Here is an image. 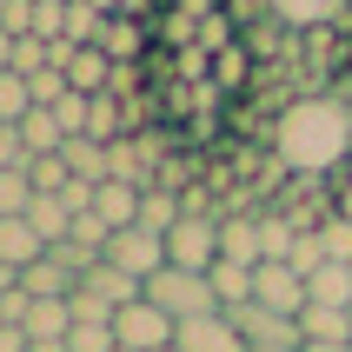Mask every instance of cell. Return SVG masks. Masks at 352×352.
Returning a JSON list of instances; mask_svg holds the SVG:
<instances>
[{"mask_svg":"<svg viewBox=\"0 0 352 352\" xmlns=\"http://www.w3.org/2000/svg\"><path fill=\"white\" fill-rule=\"evenodd\" d=\"M346 153V113H333L326 100H306L279 120V160L293 173H326Z\"/></svg>","mask_w":352,"mask_h":352,"instance_id":"cell-1","label":"cell"},{"mask_svg":"<svg viewBox=\"0 0 352 352\" xmlns=\"http://www.w3.org/2000/svg\"><path fill=\"white\" fill-rule=\"evenodd\" d=\"M146 299H153L160 313L173 319H206V313H219V293H213V279L206 273H186V266H160L153 279H146Z\"/></svg>","mask_w":352,"mask_h":352,"instance_id":"cell-2","label":"cell"},{"mask_svg":"<svg viewBox=\"0 0 352 352\" xmlns=\"http://www.w3.org/2000/svg\"><path fill=\"white\" fill-rule=\"evenodd\" d=\"M166 266L213 273V266H219V219L213 213H186L173 233H166Z\"/></svg>","mask_w":352,"mask_h":352,"instance_id":"cell-3","label":"cell"},{"mask_svg":"<svg viewBox=\"0 0 352 352\" xmlns=\"http://www.w3.org/2000/svg\"><path fill=\"white\" fill-rule=\"evenodd\" d=\"M226 319L239 326L246 352H253V346H306L299 319H293V313H273V306H259V299H246V306H226Z\"/></svg>","mask_w":352,"mask_h":352,"instance_id":"cell-4","label":"cell"},{"mask_svg":"<svg viewBox=\"0 0 352 352\" xmlns=\"http://www.w3.org/2000/svg\"><path fill=\"white\" fill-rule=\"evenodd\" d=\"M173 333H179V326L160 313L146 293H140L133 306H120V313H113V339H120V346H133V352H160V346H173Z\"/></svg>","mask_w":352,"mask_h":352,"instance_id":"cell-5","label":"cell"},{"mask_svg":"<svg viewBox=\"0 0 352 352\" xmlns=\"http://www.w3.org/2000/svg\"><path fill=\"white\" fill-rule=\"evenodd\" d=\"M100 259L126 266L133 279H153L160 266H166V233H146V226H120V233L107 239V253H100Z\"/></svg>","mask_w":352,"mask_h":352,"instance_id":"cell-6","label":"cell"},{"mask_svg":"<svg viewBox=\"0 0 352 352\" xmlns=\"http://www.w3.org/2000/svg\"><path fill=\"white\" fill-rule=\"evenodd\" d=\"M253 299L259 306H273V313H306V273L299 266H286V259H266V266H253Z\"/></svg>","mask_w":352,"mask_h":352,"instance_id":"cell-7","label":"cell"},{"mask_svg":"<svg viewBox=\"0 0 352 352\" xmlns=\"http://www.w3.org/2000/svg\"><path fill=\"white\" fill-rule=\"evenodd\" d=\"M173 346L179 352H246V339H239V326L226 313H206V319H179Z\"/></svg>","mask_w":352,"mask_h":352,"instance_id":"cell-8","label":"cell"},{"mask_svg":"<svg viewBox=\"0 0 352 352\" xmlns=\"http://www.w3.org/2000/svg\"><path fill=\"white\" fill-rule=\"evenodd\" d=\"M80 293H94V299H107V306H133L140 293H146V279H133L126 266H113V259H94L87 273H80Z\"/></svg>","mask_w":352,"mask_h":352,"instance_id":"cell-9","label":"cell"},{"mask_svg":"<svg viewBox=\"0 0 352 352\" xmlns=\"http://www.w3.org/2000/svg\"><path fill=\"white\" fill-rule=\"evenodd\" d=\"M94 47L113 60V67H140V54H146V20L140 14H107V27H100Z\"/></svg>","mask_w":352,"mask_h":352,"instance_id":"cell-10","label":"cell"},{"mask_svg":"<svg viewBox=\"0 0 352 352\" xmlns=\"http://www.w3.org/2000/svg\"><path fill=\"white\" fill-rule=\"evenodd\" d=\"M253 226H259V266H266V259H293L299 233H306V226H299L286 206H259V213H253Z\"/></svg>","mask_w":352,"mask_h":352,"instance_id":"cell-11","label":"cell"},{"mask_svg":"<svg viewBox=\"0 0 352 352\" xmlns=\"http://www.w3.org/2000/svg\"><path fill=\"white\" fill-rule=\"evenodd\" d=\"M140 193H146V186H133V179H100L94 186V213L107 219V226H140Z\"/></svg>","mask_w":352,"mask_h":352,"instance_id":"cell-12","label":"cell"},{"mask_svg":"<svg viewBox=\"0 0 352 352\" xmlns=\"http://www.w3.org/2000/svg\"><path fill=\"white\" fill-rule=\"evenodd\" d=\"M306 306H339V313H352V266H339V259L313 266V273H306Z\"/></svg>","mask_w":352,"mask_h":352,"instance_id":"cell-13","label":"cell"},{"mask_svg":"<svg viewBox=\"0 0 352 352\" xmlns=\"http://www.w3.org/2000/svg\"><path fill=\"white\" fill-rule=\"evenodd\" d=\"M40 253H47V239L34 233V219H27V213H7V219H0V259H7V266L27 273Z\"/></svg>","mask_w":352,"mask_h":352,"instance_id":"cell-14","label":"cell"},{"mask_svg":"<svg viewBox=\"0 0 352 352\" xmlns=\"http://www.w3.org/2000/svg\"><path fill=\"white\" fill-rule=\"evenodd\" d=\"M60 160H67V173L80 179V186H100V179H113V166H107V146L87 133H74L67 146H60Z\"/></svg>","mask_w":352,"mask_h":352,"instance_id":"cell-15","label":"cell"},{"mask_svg":"<svg viewBox=\"0 0 352 352\" xmlns=\"http://www.w3.org/2000/svg\"><path fill=\"white\" fill-rule=\"evenodd\" d=\"M299 333H306V346H352V313H339V306H306V313H299Z\"/></svg>","mask_w":352,"mask_h":352,"instance_id":"cell-16","label":"cell"},{"mask_svg":"<svg viewBox=\"0 0 352 352\" xmlns=\"http://www.w3.org/2000/svg\"><path fill=\"white\" fill-rule=\"evenodd\" d=\"M27 219H34V233L47 239V246H60V239L74 233V206L60 193H34V206H27Z\"/></svg>","mask_w":352,"mask_h":352,"instance_id":"cell-17","label":"cell"},{"mask_svg":"<svg viewBox=\"0 0 352 352\" xmlns=\"http://www.w3.org/2000/svg\"><path fill=\"white\" fill-rule=\"evenodd\" d=\"M20 140H27V153H60L67 146V126H60L54 107H34V113L20 120Z\"/></svg>","mask_w":352,"mask_h":352,"instance_id":"cell-18","label":"cell"},{"mask_svg":"<svg viewBox=\"0 0 352 352\" xmlns=\"http://www.w3.org/2000/svg\"><path fill=\"white\" fill-rule=\"evenodd\" d=\"M213 293H219V313H226V306H246V299H253V266H233V259H219L213 273Z\"/></svg>","mask_w":352,"mask_h":352,"instance_id":"cell-19","label":"cell"},{"mask_svg":"<svg viewBox=\"0 0 352 352\" xmlns=\"http://www.w3.org/2000/svg\"><path fill=\"white\" fill-rule=\"evenodd\" d=\"M34 113V87H27V74H0V126H20V120Z\"/></svg>","mask_w":352,"mask_h":352,"instance_id":"cell-20","label":"cell"},{"mask_svg":"<svg viewBox=\"0 0 352 352\" xmlns=\"http://www.w3.org/2000/svg\"><path fill=\"white\" fill-rule=\"evenodd\" d=\"M27 179H34V193H67V186H74V173H67L60 153H34L27 160Z\"/></svg>","mask_w":352,"mask_h":352,"instance_id":"cell-21","label":"cell"},{"mask_svg":"<svg viewBox=\"0 0 352 352\" xmlns=\"http://www.w3.org/2000/svg\"><path fill=\"white\" fill-rule=\"evenodd\" d=\"M113 319H74V333H67V352H113Z\"/></svg>","mask_w":352,"mask_h":352,"instance_id":"cell-22","label":"cell"},{"mask_svg":"<svg viewBox=\"0 0 352 352\" xmlns=\"http://www.w3.org/2000/svg\"><path fill=\"white\" fill-rule=\"evenodd\" d=\"M27 206H34V179H27V166H0V219L27 213Z\"/></svg>","mask_w":352,"mask_h":352,"instance_id":"cell-23","label":"cell"},{"mask_svg":"<svg viewBox=\"0 0 352 352\" xmlns=\"http://www.w3.org/2000/svg\"><path fill=\"white\" fill-rule=\"evenodd\" d=\"M319 239H326V259L352 266V219L346 213H326V219H319Z\"/></svg>","mask_w":352,"mask_h":352,"instance_id":"cell-24","label":"cell"},{"mask_svg":"<svg viewBox=\"0 0 352 352\" xmlns=\"http://www.w3.org/2000/svg\"><path fill=\"white\" fill-rule=\"evenodd\" d=\"M34 34L40 40H67V0H34Z\"/></svg>","mask_w":352,"mask_h":352,"instance_id":"cell-25","label":"cell"},{"mask_svg":"<svg viewBox=\"0 0 352 352\" xmlns=\"http://www.w3.org/2000/svg\"><path fill=\"white\" fill-rule=\"evenodd\" d=\"M40 67H54V60H47V40H40V34H20L14 40V74H40Z\"/></svg>","mask_w":352,"mask_h":352,"instance_id":"cell-26","label":"cell"},{"mask_svg":"<svg viewBox=\"0 0 352 352\" xmlns=\"http://www.w3.org/2000/svg\"><path fill=\"white\" fill-rule=\"evenodd\" d=\"M273 7H279V20H293V27H313V20L333 14V0H273Z\"/></svg>","mask_w":352,"mask_h":352,"instance_id":"cell-27","label":"cell"},{"mask_svg":"<svg viewBox=\"0 0 352 352\" xmlns=\"http://www.w3.org/2000/svg\"><path fill=\"white\" fill-rule=\"evenodd\" d=\"M0 27H7V34H34V0H7V7H0Z\"/></svg>","mask_w":352,"mask_h":352,"instance_id":"cell-28","label":"cell"},{"mask_svg":"<svg viewBox=\"0 0 352 352\" xmlns=\"http://www.w3.org/2000/svg\"><path fill=\"white\" fill-rule=\"evenodd\" d=\"M27 140H20V126H0V166H27Z\"/></svg>","mask_w":352,"mask_h":352,"instance_id":"cell-29","label":"cell"},{"mask_svg":"<svg viewBox=\"0 0 352 352\" xmlns=\"http://www.w3.org/2000/svg\"><path fill=\"white\" fill-rule=\"evenodd\" d=\"M67 306H74V319H113V306H107V299H94V293H74Z\"/></svg>","mask_w":352,"mask_h":352,"instance_id":"cell-30","label":"cell"},{"mask_svg":"<svg viewBox=\"0 0 352 352\" xmlns=\"http://www.w3.org/2000/svg\"><path fill=\"white\" fill-rule=\"evenodd\" d=\"M0 352H34V346H27V333H20V326H0Z\"/></svg>","mask_w":352,"mask_h":352,"instance_id":"cell-31","label":"cell"},{"mask_svg":"<svg viewBox=\"0 0 352 352\" xmlns=\"http://www.w3.org/2000/svg\"><path fill=\"white\" fill-rule=\"evenodd\" d=\"M7 293H20V266H7V259H0V299Z\"/></svg>","mask_w":352,"mask_h":352,"instance_id":"cell-32","label":"cell"},{"mask_svg":"<svg viewBox=\"0 0 352 352\" xmlns=\"http://www.w3.org/2000/svg\"><path fill=\"white\" fill-rule=\"evenodd\" d=\"M7 67H14V34L0 27V74H7Z\"/></svg>","mask_w":352,"mask_h":352,"instance_id":"cell-33","label":"cell"},{"mask_svg":"<svg viewBox=\"0 0 352 352\" xmlns=\"http://www.w3.org/2000/svg\"><path fill=\"white\" fill-rule=\"evenodd\" d=\"M100 14H126V7H133V0H94Z\"/></svg>","mask_w":352,"mask_h":352,"instance_id":"cell-34","label":"cell"},{"mask_svg":"<svg viewBox=\"0 0 352 352\" xmlns=\"http://www.w3.org/2000/svg\"><path fill=\"white\" fill-rule=\"evenodd\" d=\"M253 352H306V346H253Z\"/></svg>","mask_w":352,"mask_h":352,"instance_id":"cell-35","label":"cell"},{"mask_svg":"<svg viewBox=\"0 0 352 352\" xmlns=\"http://www.w3.org/2000/svg\"><path fill=\"white\" fill-rule=\"evenodd\" d=\"M113 352H133V346H113Z\"/></svg>","mask_w":352,"mask_h":352,"instance_id":"cell-36","label":"cell"},{"mask_svg":"<svg viewBox=\"0 0 352 352\" xmlns=\"http://www.w3.org/2000/svg\"><path fill=\"white\" fill-rule=\"evenodd\" d=\"M160 352H179V346H160Z\"/></svg>","mask_w":352,"mask_h":352,"instance_id":"cell-37","label":"cell"},{"mask_svg":"<svg viewBox=\"0 0 352 352\" xmlns=\"http://www.w3.org/2000/svg\"><path fill=\"white\" fill-rule=\"evenodd\" d=\"M0 7H7V0H0Z\"/></svg>","mask_w":352,"mask_h":352,"instance_id":"cell-38","label":"cell"}]
</instances>
